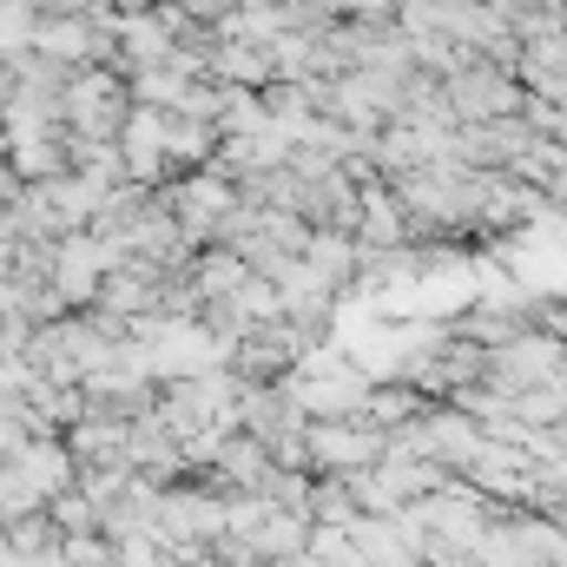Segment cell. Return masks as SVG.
<instances>
[{
    "label": "cell",
    "mask_w": 567,
    "mask_h": 567,
    "mask_svg": "<svg viewBox=\"0 0 567 567\" xmlns=\"http://www.w3.org/2000/svg\"><path fill=\"white\" fill-rule=\"evenodd\" d=\"M66 567H120V555H113V535H66Z\"/></svg>",
    "instance_id": "obj_1"
},
{
    "label": "cell",
    "mask_w": 567,
    "mask_h": 567,
    "mask_svg": "<svg viewBox=\"0 0 567 567\" xmlns=\"http://www.w3.org/2000/svg\"><path fill=\"white\" fill-rule=\"evenodd\" d=\"M0 198H13V178H7V165H0Z\"/></svg>",
    "instance_id": "obj_2"
}]
</instances>
